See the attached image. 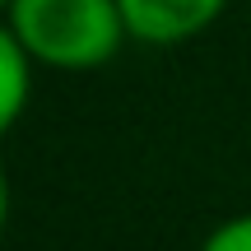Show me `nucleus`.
<instances>
[{"instance_id": "f257e3e1", "label": "nucleus", "mask_w": 251, "mask_h": 251, "mask_svg": "<svg viewBox=\"0 0 251 251\" xmlns=\"http://www.w3.org/2000/svg\"><path fill=\"white\" fill-rule=\"evenodd\" d=\"M5 9L24 51L56 70H93L112 61L126 33L117 0H9Z\"/></svg>"}, {"instance_id": "f03ea898", "label": "nucleus", "mask_w": 251, "mask_h": 251, "mask_svg": "<svg viewBox=\"0 0 251 251\" xmlns=\"http://www.w3.org/2000/svg\"><path fill=\"white\" fill-rule=\"evenodd\" d=\"M117 5L126 33H135L140 42H181L214 24V14H224L228 0H117Z\"/></svg>"}, {"instance_id": "7ed1b4c3", "label": "nucleus", "mask_w": 251, "mask_h": 251, "mask_svg": "<svg viewBox=\"0 0 251 251\" xmlns=\"http://www.w3.org/2000/svg\"><path fill=\"white\" fill-rule=\"evenodd\" d=\"M28 61L33 56L24 51V42H19L14 33H0V70H5V89H0V121L14 126L19 112H24V98H28Z\"/></svg>"}, {"instance_id": "20e7f679", "label": "nucleus", "mask_w": 251, "mask_h": 251, "mask_svg": "<svg viewBox=\"0 0 251 251\" xmlns=\"http://www.w3.org/2000/svg\"><path fill=\"white\" fill-rule=\"evenodd\" d=\"M200 251H251V214L228 219L224 228H214V233L205 237V247H200Z\"/></svg>"}, {"instance_id": "39448f33", "label": "nucleus", "mask_w": 251, "mask_h": 251, "mask_svg": "<svg viewBox=\"0 0 251 251\" xmlns=\"http://www.w3.org/2000/svg\"><path fill=\"white\" fill-rule=\"evenodd\" d=\"M5 5H9V0H5Z\"/></svg>"}]
</instances>
